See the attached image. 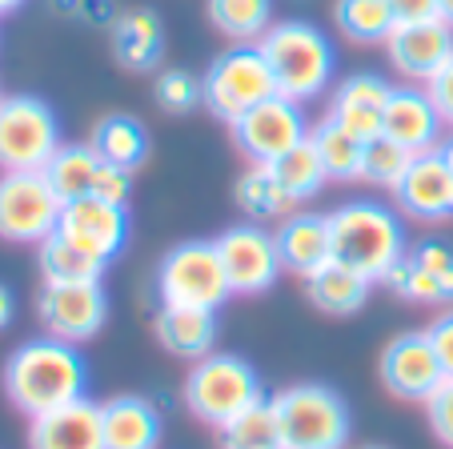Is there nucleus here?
<instances>
[{
    "label": "nucleus",
    "instance_id": "nucleus-1",
    "mask_svg": "<svg viewBox=\"0 0 453 449\" xmlns=\"http://www.w3.org/2000/svg\"><path fill=\"white\" fill-rule=\"evenodd\" d=\"M4 393L25 417H44L88 398V365L73 341L44 333L4 361Z\"/></svg>",
    "mask_w": 453,
    "mask_h": 449
},
{
    "label": "nucleus",
    "instance_id": "nucleus-2",
    "mask_svg": "<svg viewBox=\"0 0 453 449\" xmlns=\"http://www.w3.org/2000/svg\"><path fill=\"white\" fill-rule=\"evenodd\" d=\"M329 237H334V261L369 281H385V273L405 257V225L381 201H349L334 209Z\"/></svg>",
    "mask_w": 453,
    "mask_h": 449
},
{
    "label": "nucleus",
    "instance_id": "nucleus-3",
    "mask_svg": "<svg viewBox=\"0 0 453 449\" xmlns=\"http://www.w3.org/2000/svg\"><path fill=\"white\" fill-rule=\"evenodd\" d=\"M257 44L265 52L269 68H273L277 93L289 97V101H317L334 81V41L309 20H277Z\"/></svg>",
    "mask_w": 453,
    "mask_h": 449
},
{
    "label": "nucleus",
    "instance_id": "nucleus-4",
    "mask_svg": "<svg viewBox=\"0 0 453 449\" xmlns=\"http://www.w3.org/2000/svg\"><path fill=\"white\" fill-rule=\"evenodd\" d=\"M277 422V449H345L349 445V406L334 385L301 382L269 398Z\"/></svg>",
    "mask_w": 453,
    "mask_h": 449
},
{
    "label": "nucleus",
    "instance_id": "nucleus-5",
    "mask_svg": "<svg viewBox=\"0 0 453 449\" xmlns=\"http://www.w3.org/2000/svg\"><path fill=\"white\" fill-rule=\"evenodd\" d=\"M261 401H269L265 385H261L253 365L237 353L201 357V361H193V369L185 377V406L193 409V417L217 425V430H225L233 417H241L245 409L261 406Z\"/></svg>",
    "mask_w": 453,
    "mask_h": 449
},
{
    "label": "nucleus",
    "instance_id": "nucleus-6",
    "mask_svg": "<svg viewBox=\"0 0 453 449\" xmlns=\"http://www.w3.org/2000/svg\"><path fill=\"white\" fill-rule=\"evenodd\" d=\"M269 97H277V81L261 44H233L209 65L205 81H201V105L225 125H233L241 112H249Z\"/></svg>",
    "mask_w": 453,
    "mask_h": 449
},
{
    "label": "nucleus",
    "instance_id": "nucleus-7",
    "mask_svg": "<svg viewBox=\"0 0 453 449\" xmlns=\"http://www.w3.org/2000/svg\"><path fill=\"white\" fill-rule=\"evenodd\" d=\"M157 293H161V306H188L217 314L233 297V289L213 241H180V245H173L161 257V269H157Z\"/></svg>",
    "mask_w": 453,
    "mask_h": 449
},
{
    "label": "nucleus",
    "instance_id": "nucleus-8",
    "mask_svg": "<svg viewBox=\"0 0 453 449\" xmlns=\"http://www.w3.org/2000/svg\"><path fill=\"white\" fill-rule=\"evenodd\" d=\"M60 149V120L41 97L0 101V173H41Z\"/></svg>",
    "mask_w": 453,
    "mask_h": 449
},
{
    "label": "nucleus",
    "instance_id": "nucleus-9",
    "mask_svg": "<svg viewBox=\"0 0 453 449\" xmlns=\"http://www.w3.org/2000/svg\"><path fill=\"white\" fill-rule=\"evenodd\" d=\"M65 201L44 173H0V237L12 245H41L57 233Z\"/></svg>",
    "mask_w": 453,
    "mask_h": 449
},
{
    "label": "nucleus",
    "instance_id": "nucleus-10",
    "mask_svg": "<svg viewBox=\"0 0 453 449\" xmlns=\"http://www.w3.org/2000/svg\"><path fill=\"white\" fill-rule=\"evenodd\" d=\"M233 133V144L241 149V157H249L253 165H273L281 161L289 149L309 141V120H305V109L289 97H269V101L253 105L249 112H241L237 120L229 125Z\"/></svg>",
    "mask_w": 453,
    "mask_h": 449
},
{
    "label": "nucleus",
    "instance_id": "nucleus-11",
    "mask_svg": "<svg viewBox=\"0 0 453 449\" xmlns=\"http://www.w3.org/2000/svg\"><path fill=\"white\" fill-rule=\"evenodd\" d=\"M221 269L229 277V289L237 297H257L269 293L277 285V277L285 273L281 253H277V237L269 229H261L257 221L249 225H229L221 237H213Z\"/></svg>",
    "mask_w": 453,
    "mask_h": 449
},
{
    "label": "nucleus",
    "instance_id": "nucleus-12",
    "mask_svg": "<svg viewBox=\"0 0 453 449\" xmlns=\"http://www.w3.org/2000/svg\"><path fill=\"white\" fill-rule=\"evenodd\" d=\"M36 317H41L44 333L60 341H81L96 337L109 317V297H104L101 281H85V285H44L36 297Z\"/></svg>",
    "mask_w": 453,
    "mask_h": 449
},
{
    "label": "nucleus",
    "instance_id": "nucleus-13",
    "mask_svg": "<svg viewBox=\"0 0 453 449\" xmlns=\"http://www.w3.org/2000/svg\"><path fill=\"white\" fill-rule=\"evenodd\" d=\"M381 377L385 390L402 401H429L437 393V385L445 382V369L434 353V341L426 329L397 333L381 357Z\"/></svg>",
    "mask_w": 453,
    "mask_h": 449
},
{
    "label": "nucleus",
    "instance_id": "nucleus-14",
    "mask_svg": "<svg viewBox=\"0 0 453 449\" xmlns=\"http://www.w3.org/2000/svg\"><path fill=\"white\" fill-rule=\"evenodd\" d=\"M57 233L69 237L73 245H81L85 253L101 257V261H112V257L128 245V205L104 201V197L88 193V197H81V201L65 205Z\"/></svg>",
    "mask_w": 453,
    "mask_h": 449
},
{
    "label": "nucleus",
    "instance_id": "nucleus-15",
    "mask_svg": "<svg viewBox=\"0 0 453 449\" xmlns=\"http://www.w3.org/2000/svg\"><path fill=\"white\" fill-rule=\"evenodd\" d=\"M394 201L413 221H449L453 217V173L437 149L413 157L405 177L394 185Z\"/></svg>",
    "mask_w": 453,
    "mask_h": 449
},
{
    "label": "nucleus",
    "instance_id": "nucleus-16",
    "mask_svg": "<svg viewBox=\"0 0 453 449\" xmlns=\"http://www.w3.org/2000/svg\"><path fill=\"white\" fill-rule=\"evenodd\" d=\"M389 65L410 77L413 85H429L434 73L453 52V28L445 20H421V25H397L385 41Z\"/></svg>",
    "mask_w": 453,
    "mask_h": 449
},
{
    "label": "nucleus",
    "instance_id": "nucleus-17",
    "mask_svg": "<svg viewBox=\"0 0 453 449\" xmlns=\"http://www.w3.org/2000/svg\"><path fill=\"white\" fill-rule=\"evenodd\" d=\"M441 133L445 120L437 112L429 89H394L389 105H385V136H394L397 144H405L413 157L418 153H434L441 149Z\"/></svg>",
    "mask_w": 453,
    "mask_h": 449
},
{
    "label": "nucleus",
    "instance_id": "nucleus-18",
    "mask_svg": "<svg viewBox=\"0 0 453 449\" xmlns=\"http://www.w3.org/2000/svg\"><path fill=\"white\" fill-rule=\"evenodd\" d=\"M28 449H104L101 406L81 398L65 409H52V414H44V417H33Z\"/></svg>",
    "mask_w": 453,
    "mask_h": 449
},
{
    "label": "nucleus",
    "instance_id": "nucleus-19",
    "mask_svg": "<svg viewBox=\"0 0 453 449\" xmlns=\"http://www.w3.org/2000/svg\"><path fill=\"white\" fill-rule=\"evenodd\" d=\"M277 253H281L285 273L313 277L321 265L334 261V237H329V217L317 213H289L277 225Z\"/></svg>",
    "mask_w": 453,
    "mask_h": 449
},
{
    "label": "nucleus",
    "instance_id": "nucleus-20",
    "mask_svg": "<svg viewBox=\"0 0 453 449\" xmlns=\"http://www.w3.org/2000/svg\"><path fill=\"white\" fill-rule=\"evenodd\" d=\"M104 449H157L161 445V409L149 398L120 393L101 406Z\"/></svg>",
    "mask_w": 453,
    "mask_h": 449
},
{
    "label": "nucleus",
    "instance_id": "nucleus-21",
    "mask_svg": "<svg viewBox=\"0 0 453 449\" xmlns=\"http://www.w3.org/2000/svg\"><path fill=\"white\" fill-rule=\"evenodd\" d=\"M153 329H157V341H161L169 353L188 357V361L209 357V353H213V345H217V314H213V309L161 306Z\"/></svg>",
    "mask_w": 453,
    "mask_h": 449
},
{
    "label": "nucleus",
    "instance_id": "nucleus-22",
    "mask_svg": "<svg viewBox=\"0 0 453 449\" xmlns=\"http://www.w3.org/2000/svg\"><path fill=\"white\" fill-rule=\"evenodd\" d=\"M112 52L125 68L145 73L165 52V28L149 9H128L112 20Z\"/></svg>",
    "mask_w": 453,
    "mask_h": 449
},
{
    "label": "nucleus",
    "instance_id": "nucleus-23",
    "mask_svg": "<svg viewBox=\"0 0 453 449\" xmlns=\"http://www.w3.org/2000/svg\"><path fill=\"white\" fill-rule=\"evenodd\" d=\"M369 289H373V281L361 277V273H353V269H345V265H337V261L321 265L313 277H305L309 301L329 317L357 314V309L369 301Z\"/></svg>",
    "mask_w": 453,
    "mask_h": 449
},
{
    "label": "nucleus",
    "instance_id": "nucleus-24",
    "mask_svg": "<svg viewBox=\"0 0 453 449\" xmlns=\"http://www.w3.org/2000/svg\"><path fill=\"white\" fill-rule=\"evenodd\" d=\"M93 149L104 165H120V169H141L149 157V133L137 117L128 112H109L96 120L93 128Z\"/></svg>",
    "mask_w": 453,
    "mask_h": 449
},
{
    "label": "nucleus",
    "instance_id": "nucleus-25",
    "mask_svg": "<svg viewBox=\"0 0 453 449\" xmlns=\"http://www.w3.org/2000/svg\"><path fill=\"white\" fill-rule=\"evenodd\" d=\"M36 265H41L44 285H85V281H101L104 269H109V261L85 253L60 233H52L49 241L36 245Z\"/></svg>",
    "mask_w": 453,
    "mask_h": 449
},
{
    "label": "nucleus",
    "instance_id": "nucleus-26",
    "mask_svg": "<svg viewBox=\"0 0 453 449\" xmlns=\"http://www.w3.org/2000/svg\"><path fill=\"white\" fill-rule=\"evenodd\" d=\"M41 173L49 177L52 193L69 205V201H81V197L93 193V181H96V173H101V157H96L93 144H60Z\"/></svg>",
    "mask_w": 453,
    "mask_h": 449
},
{
    "label": "nucleus",
    "instance_id": "nucleus-27",
    "mask_svg": "<svg viewBox=\"0 0 453 449\" xmlns=\"http://www.w3.org/2000/svg\"><path fill=\"white\" fill-rule=\"evenodd\" d=\"M209 25L237 44H257L273 28V0H209Z\"/></svg>",
    "mask_w": 453,
    "mask_h": 449
},
{
    "label": "nucleus",
    "instance_id": "nucleus-28",
    "mask_svg": "<svg viewBox=\"0 0 453 449\" xmlns=\"http://www.w3.org/2000/svg\"><path fill=\"white\" fill-rule=\"evenodd\" d=\"M334 25L337 33L357 44H385L397 28V17L389 0H337Z\"/></svg>",
    "mask_w": 453,
    "mask_h": 449
},
{
    "label": "nucleus",
    "instance_id": "nucleus-29",
    "mask_svg": "<svg viewBox=\"0 0 453 449\" xmlns=\"http://www.w3.org/2000/svg\"><path fill=\"white\" fill-rule=\"evenodd\" d=\"M237 205L249 221H273V217H289V209L297 201L273 177V165H249L237 181Z\"/></svg>",
    "mask_w": 453,
    "mask_h": 449
},
{
    "label": "nucleus",
    "instance_id": "nucleus-30",
    "mask_svg": "<svg viewBox=\"0 0 453 449\" xmlns=\"http://www.w3.org/2000/svg\"><path fill=\"white\" fill-rule=\"evenodd\" d=\"M309 141H313L317 157H321V165H326L329 181H361V149H365V144H361L357 136L345 133L334 117L317 120L313 133H309Z\"/></svg>",
    "mask_w": 453,
    "mask_h": 449
},
{
    "label": "nucleus",
    "instance_id": "nucleus-31",
    "mask_svg": "<svg viewBox=\"0 0 453 449\" xmlns=\"http://www.w3.org/2000/svg\"><path fill=\"white\" fill-rule=\"evenodd\" d=\"M273 177L281 181V189L293 201H309V197L321 193L329 173H326V165H321V157H317L313 141H305V144H297V149H289L281 161H273Z\"/></svg>",
    "mask_w": 453,
    "mask_h": 449
},
{
    "label": "nucleus",
    "instance_id": "nucleus-32",
    "mask_svg": "<svg viewBox=\"0 0 453 449\" xmlns=\"http://www.w3.org/2000/svg\"><path fill=\"white\" fill-rule=\"evenodd\" d=\"M410 165H413V153L385 133L373 136V141H365V149H361V181H369V185L394 189L397 181L405 177Z\"/></svg>",
    "mask_w": 453,
    "mask_h": 449
},
{
    "label": "nucleus",
    "instance_id": "nucleus-33",
    "mask_svg": "<svg viewBox=\"0 0 453 449\" xmlns=\"http://www.w3.org/2000/svg\"><path fill=\"white\" fill-rule=\"evenodd\" d=\"M225 449H277V422H273V406L261 401V406L245 409L241 417H233L221 430Z\"/></svg>",
    "mask_w": 453,
    "mask_h": 449
},
{
    "label": "nucleus",
    "instance_id": "nucleus-34",
    "mask_svg": "<svg viewBox=\"0 0 453 449\" xmlns=\"http://www.w3.org/2000/svg\"><path fill=\"white\" fill-rule=\"evenodd\" d=\"M389 97H394V85H389L381 73H353V77H345L342 85L334 89V101L329 105H361V109L385 112Z\"/></svg>",
    "mask_w": 453,
    "mask_h": 449
},
{
    "label": "nucleus",
    "instance_id": "nucleus-35",
    "mask_svg": "<svg viewBox=\"0 0 453 449\" xmlns=\"http://www.w3.org/2000/svg\"><path fill=\"white\" fill-rule=\"evenodd\" d=\"M157 105L165 112H193L201 105V81L185 68H169L157 77Z\"/></svg>",
    "mask_w": 453,
    "mask_h": 449
},
{
    "label": "nucleus",
    "instance_id": "nucleus-36",
    "mask_svg": "<svg viewBox=\"0 0 453 449\" xmlns=\"http://www.w3.org/2000/svg\"><path fill=\"white\" fill-rule=\"evenodd\" d=\"M326 117H334L337 125H342L349 136H357L361 144L385 133V112H377V109H361V105H329Z\"/></svg>",
    "mask_w": 453,
    "mask_h": 449
},
{
    "label": "nucleus",
    "instance_id": "nucleus-37",
    "mask_svg": "<svg viewBox=\"0 0 453 449\" xmlns=\"http://www.w3.org/2000/svg\"><path fill=\"white\" fill-rule=\"evenodd\" d=\"M426 414H429L434 437L453 449V377H445V382L437 385V393L426 401Z\"/></svg>",
    "mask_w": 453,
    "mask_h": 449
},
{
    "label": "nucleus",
    "instance_id": "nucleus-38",
    "mask_svg": "<svg viewBox=\"0 0 453 449\" xmlns=\"http://www.w3.org/2000/svg\"><path fill=\"white\" fill-rule=\"evenodd\" d=\"M128 193H133V173L120 169V165H104L101 161V173H96V181H93V197L128 205Z\"/></svg>",
    "mask_w": 453,
    "mask_h": 449
},
{
    "label": "nucleus",
    "instance_id": "nucleus-39",
    "mask_svg": "<svg viewBox=\"0 0 453 449\" xmlns=\"http://www.w3.org/2000/svg\"><path fill=\"white\" fill-rule=\"evenodd\" d=\"M410 261L418 265V269H429V273H437V277H445V273L453 269V249L445 245V241H421L418 249L410 253Z\"/></svg>",
    "mask_w": 453,
    "mask_h": 449
},
{
    "label": "nucleus",
    "instance_id": "nucleus-40",
    "mask_svg": "<svg viewBox=\"0 0 453 449\" xmlns=\"http://www.w3.org/2000/svg\"><path fill=\"white\" fill-rule=\"evenodd\" d=\"M426 89H429V97H434L437 112H441L445 128H453V52H449V60L434 73V81H429Z\"/></svg>",
    "mask_w": 453,
    "mask_h": 449
},
{
    "label": "nucleus",
    "instance_id": "nucleus-41",
    "mask_svg": "<svg viewBox=\"0 0 453 449\" xmlns=\"http://www.w3.org/2000/svg\"><path fill=\"white\" fill-rule=\"evenodd\" d=\"M426 333H429V341H434V353H437V361H441L445 377H453V309L437 317Z\"/></svg>",
    "mask_w": 453,
    "mask_h": 449
},
{
    "label": "nucleus",
    "instance_id": "nucleus-42",
    "mask_svg": "<svg viewBox=\"0 0 453 449\" xmlns=\"http://www.w3.org/2000/svg\"><path fill=\"white\" fill-rule=\"evenodd\" d=\"M397 25H421V20H441V0H389Z\"/></svg>",
    "mask_w": 453,
    "mask_h": 449
},
{
    "label": "nucleus",
    "instance_id": "nucleus-43",
    "mask_svg": "<svg viewBox=\"0 0 453 449\" xmlns=\"http://www.w3.org/2000/svg\"><path fill=\"white\" fill-rule=\"evenodd\" d=\"M12 314H17V297H12L9 285H0V329H9Z\"/></svg>",
    "mask_w": 453,
    "mask_h": 449
},
{
    "label": "nucleus",
    "instance_id": "nucleus-44",
    "mask_svg": "<svg viewBox=\"0 0 453 449\" xmlns=\"http://www.w3.org/2000/svg\"><path fill=\"white\" fill-rule=\"evenodd\" d=\"M437 153L445 157V165H449V173H453V133H449V136H445V141H441V149H437Z\"/></svg>",
    "mask_w": 453,
    "mask_h": 449
},
{
    "label": "nucleus",
    "instance_id": "nucleus-45",
    "mask_svg": "<svg viewBox=\"0 0 453 449\" xmlns=\"http://www.w3.org/2000/svg\"><path fill=\"white\" fill-rule=\"evenodd\" d=\"M25 0H0V17H9V12H17Z\"/></svg>",
    "mask_w": 453,
    "mask_h": 449
},
{
    "label": "nucleus",
    "instance_id": "nucleus-46",
    "mask_svg": "<svg viewBox=\"0 0 453 449\" xmlns=\"http://www.w3.org/2000/svg\"><path fill=\"white\" fill-rule=\"evenodd\" d=\"M441 20L453 28V0H441Z\"/></svg>",
    "mask_w": 453,
    "mask_h": 449
},
{
    "label": "nucleus",
    "instance_id": "nucleus-47",
    "mask_svg": "<svg viewBox=\"0 0 453 449\" xmlns=\"http://www.w3.org/2000/svg\"><path fill=\"white\" fill-rule=\"evenodd\" d=\"M369 449H385V445H369Z\"/></svg>",
    "mask_w": 453,
    "mask_h": 449
},
{
    "label": "nucleus",
    "instance_id": "nucleus-48",
    "mask_svg": "<svg viewBox=\"0 0 453 449\" xmlns=\"http://www.w3.org/2000/svg\"><path fill=\"white\" fill-rule=\"evenodd\" d=\"M0 101H4V93H0Z\"/></svg>",
    "mask_w": 453,
    "mask_h": 449
}]
</instances>
